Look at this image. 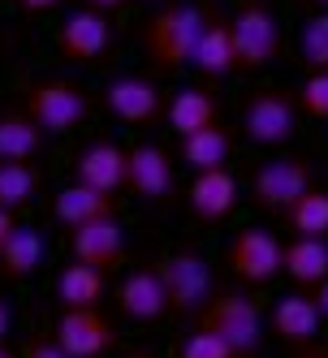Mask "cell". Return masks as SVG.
Segmentation results:
<instances>
[{"mask_svg": "<svg viewBox=\"0 0 328 358\" xmlns=\"http://www.w3.org/2000/svg\"><path fill=\"white\" fill-rule=\"evenodd\" d=\"M204 27H208V13L194 5V0H173V5L156 9L143 31H138V43H143V57L156 65V69H182L194 61V48L204 39Z\"/></svg>", "mask_w": 328, "mask_h": 358, "instance_id": "6da1fadb", "label": "cell"}, {"mask_svg": "<svg viewBox=\"0 0 328 358\" xmlns=\"http://www.w3.org/2000/svg\"><path fill=\"white\" fill-rule=\"evenodd\" d=\"M194 324L204 332H216L224 345H234L238 358H255L264 345V332H268L259 306L242 294H234V289H216L212 302L194 315Z\"/></svg>", "mask_w": 328, "mask_h": 358, "instance_id": "7a4b0ae2", "label": "cell"}, {"mask_svg": "<svg viewBox=\"0 0 328 358\" xmlns=\"http://www.w3.org/2000/svg\"><path fill=\"white\" fill-rule=\"evenodd\" d=\"M164 280V294H169V311L173 315H199L216 294V276L212 264L204 259L199 250L182 246V250H169L151 264Z\"/></svg>", "mask_w": 328, "mask_h": 358, "instance_id": "3957f363", "label": "cell"}, {"mask_svg": "<svg viewBox=\"0 0 328 358\" xmlns=\"http://www.w3.org/2000/svg\"><path fill=\"white\" fill-rule=\"evenodd\" d=\"M22 113H27L43 134H69L87 121L91 99L69 78H35L27 87V99H22Z\"/></svg>", "mask_w": 328, "mask_h": 358, "instance_id": "277c9868", "label": "cell"}, {"mask_svg": "<svg viewBox=\"0 0 328 358\" xmlns=\"http://www.w3.org/2000/svg\"><path fill=\"white\" fill-rule=\"evenodd\" d=\"M229 35H234V57L238 69H268L281 57V22H276L268 0H242L229 17Z\"/></svg>", "mask_w": 328, "mask_h": 358, "instance_id": "5b68a950", "label": "cell"}, {"mask_svg": "<svg viewBox=\"0 0 328 358\" xmlns=\"http://www.w3.org/2000/svg\"><path fill=\"white\" fill-rule=\"evenodd\" d=\"M315 190V177L311 164L302 156H281V160H264L250 177V203L272 216H285L302 194Z\"/></svg>", "mask_w": 328, "mask_h": 358, "instance_id": "8992f818", "label": "cell"}, {"mask_svg": "<svg viewBox=\"0 0 328 358\" xmlns=\"http://www.w3.org/2000/svg\"><path fill=\"white\" fill-rule=\"evenodd\" d=\"M224 264H229V272L238 280H246V285H268L272 276L285 272V246L272 229H259V224L238 229L229 238V246H224Z\"/></svg>", "mask_w": 328, "mask_h": 358, "instance_id": "52a82bcc", "label": "cell"}, {"mask_svg": "<svg viewBox=\"0 0 328 358\" xmlns=\"http://www.w3.org/2000/svg\"><path fill=\"white\" fill-rule=\"evenodd\" d=\"M298 130V95L290 91H255L242 104V134L259 147H281Z\"/></svg>", "mask_w": 328, "mask_h": 358, "instance_id": "ba28073f", "label": "cell"}, {"mask_svg": "<svg viewBox=\"0 0 328 358\" xmlns=\"http://www.w3.org/2000/svg\"><path fill=\"white\" fill-rule=\"evenodd\" d=\"M52 337L69 358H104L117 345V328L99 306H83V311H61L57 315Z\"/></svg>", "mask_w": 328, "mask_h": 358, "instance_id": "9c48e42d", "label": "cell"}, {"mask_svg": "<svg viewBox=\"0 0 328 358\" xmlns=\"http://www.w3.org/2000/svg\"><path fill=\"white\" fill-rule=\"evenodd\" d=\"M113 48V22L99 9H73L57 27V52L73 65H95Z\"/></svg>", "mask_w": 328, "mask_h": 358, "instance_id": "30bf717a", "label": "cell"}, {"mask_svg": "<svg viewBox=\"0 0 328 358\" xmlns=\"http://www.w3.org/2000/svg\"><path fill=\"white\" fill-rule=\"evenodd\" d=\"M104 108L121 121V125H151L164 113V95L151 78H138V73H117V78L104 87Z\"/></svg>", "mask_w": 328, "mask_h": 358, "instance_id": "8fae6325", "label": "cell"}, {"mask_svg": "<svg viewBox=\"0 0 328 358\" xmlns=\"http://www.w3.org/2000/svg\"><path fill=\"white\" fill-rule=\"evenodd\" d=\"M125 190L138 194L143 203H160L173 194V156L160 143H134L130 169H125Z\"/></svg>", "mask_w": 328, "mask_h": 358, "instance_id": "7c38bea8", "label": "cell"}, {"mask_svg": "<svg viewBox=\"0 0 328 358\" xmlns=\"http://www.w3.org/2000/svg\"><path fill=\"white\" fill-rule=\"evenodd\" d=\"M69 246H73V259L95 268V272H113L121 259H125V229L117 216H104V220H91L83 229L69 234Z\"/></svg>", "mask_w": 328, "mask_h": 358, "instance_id": "4fadbf2b", "label": "cell"}, {"mask_svg": "<svg viewBox=\"0 0 328 358\" xmlns=\"http://www.w3.org/2000/svg\"><path fill=\"white\" fill-rule=\"evenodd\" d=\"M125 169H130V147H117L113 138H95L91 147H83L78 164H73V173H78L73 182L117 194V190H125Z\"/></svg>", "mask_w": 328, "mask_h": 358, "instance_id": "5bb4252c", "label": "cell"}, {"mask_svg": "<svg viewBox=\"0 0 328 358\" xmlns=\"http://www.w3.org/2000/svg\"><path fill=\"white\" fill-rule=\"evenodd\" d=\"M186 208L194 212V220L204 224H220L238 208V177L229 169H212V173H194V182L186 190Z\"/></svg>", "mask_w": 328, "mask_h": 358, "instance_id": "9a60e30c", "label": "cell"}, {"mask_svg": "<svg viewBox=\"0 0 328 358\" xmlns=\"http://www.w3.org/2000/svg\"><path fill=\"white\" fill-rule=\"evenodd\" d=\"M117 311L125 320H138V324H151V320L169 315V294H164L160 272L156 268H134L117 285Z\"/></svg>", "mask_w": 328, "mask_h": 358, "instance_id": "2e32d148", "label": "cell"}, {"mask_svg": "<svg viewBox=\"0 0 328 358\" xmlns=\"http://www.w3.org/2000/svg\"><path fill=\"white\" fill-rule=\"evenodd\" d=\"M320 324H324V315H320V306H315L311 294H285V298H276L272 311H268V332L276 341H285V345L315 341Z\"/></svg>", "mask_w": 328, "mask_h": 358, "instance_id": "e0dca14e", "label": "cell"}, {"mask_svg": "<svg viewBox=\"0 0 328 358\" xmlns=\"http://www.w3.org/2000/svg\"><path fill=\"white\" fill-rule=\"evenodd\" d=\"M52 216L73 234V229H83V224H91V220L117 216V194L91 190V186H83V182H69V186H61L57 199H52Z\"/></svg>", "mask_w": 328, "mask_h": 358, "instance_id": "ac0fdd59", "label": "cell"}, {"mask_svg": "<svg viewBox=\"0 0 328 358\" xmlns=\"http://www.w3.org/2000/svg\"><path fill=\"white\" fill-rule=\"evenodd\" d=\"M164 121H169V130L173 134H199V130H212V125H220V104H216V95L208 87H186L178 91L164 104Z\"/></svg>", "mask_w": 328, "mask_h": 358, "instance_id": "d6986e66", "label": "cell"}, {"mask_svg": "<svg viewBox=\"0 0 328 358\" xmlns=\"http://www.w3.org/2000/svg\"><path fill=\"white\" fill-rule=\"evenodd\" d=\"M48 255V242L35 224H17L9 242L0 246V280H9V285H17V280H31L43 264Z\"/></svg>", "mask_w": 328, "mask_h": 358, "instance_id": "ffe728a7", "label": "cell"}, {"mask_svg": "<svg viewBox=\"0 0 328 358\" xmlns=\"http://www.w3.org/2000/svg\"><path fill=\"white\" fill-rule=\"evenodd\" d=\"M204 78H229L238 69V57H234V35H229V22L224 17H208L204 27V39L194 48V61H190Z\"/></svg>", "mask_w": 328, "mask_h": 358, "instance_id": "44dd1931", "label": "cell"}, {"mask_svg": "<svg viewBox=\"0 0 328 358\" xmlns=\"http://www.w3.org/2000/svg\"><path fill=\"white\" fill-rule=\"evenodd\" d=\"M43 143H48V134L22 108H5V113H0V160L31 164L43 151Z\"/></svg>", "mask_w": 328, "mask_h": 358, "instance_id": "7402d4cb", "label": "cell"}, {"mask_svg": "<svg viewBox=\"0 0 328 358\" xmlns=\"http://www.w3.org/2000/svg\"><path fill=\"white\" fill-rule=\"evenodd\" d=\"M104 298V272H95L87 264H65L57 276V302L61 311H83V306H99Z\"/></svg>", "mask_w": 328, "mask_h": 358, "instance_id": "603a6c76", "label": "cell"}, {"mask_svg": "<svg viewBox=\"0 0 328 358\" xmlns=\"http://www.w3.org/2000/svg\"><path fill=\"white\" fill-rule=\"evenodd\" d=\"M229 151H234V138L224 125H212V130H199L190 138H182V160L194 169V173H212V169H229Z\"/></svg>", "mask_w": 328, "mask_h": 358, "instance_id": "cb8c5ba5", "label": "cell"}, {"mask_svg": "<svg viewBox=\"0 0 328 358\" xmlns=\"http://www.w3.org/2000/svg\"><path fill=\"white\" fill-rule=\"evenodd\" d=\"M285 272L298 285H324L328 280V242L320 238H294L285 242Z\"/></svg>", "mask_w": 328, "mask_h": 358, "instance_id": "d4e9b609", "label": "cell"}, {"mask_svg": "<svg viewBox=\"0 0 328 358\" xmlns=\"http://www.w3.org/2000/svg\"><path fill=\"white\" fill-rule=\"evenodd\" d=\"M43 177L35 164H17V160H0V212H22L27 203L39 194Z\"/></svg>", "mask_w": 328, "mask_h": 358, "instance_id": "484cf974", "label": "cell"}, {"mask_svg": "<svg viewBox=\"0 0 328 358\" xmlns=\"http://www.w3.org/2000/svg\"><path fill=\"white\" fill-rule=\"evenodd\" d=\"M285 220L294 229V238H320V242H328V190L302 194L294 208L285 212Z\"/></svg>", "mask_w": 328, "mask_h": 358, "instance_id": "4316f807", "label": "cell"}, {"mask_svg": "<svg viewBox=\"0 0 328 358\" xmlns=\"http://www.w3.org/2000/svg\"><path fill=\"white\" fill-rule=\"evenodd\" d=\"M298 57L311 73H324L328 69V9L324 13H311L298 31Z\"/></svg>", "mask_w": 328, "mask_h": 358, "instance_id": "83f0119b", "label": "cell"}, {"mask_svg": "<svg viewBox=\"0 0 328 358\" xmlns=\"http://www.w3.org/2000/svg\"><path fill=\"white\" fill-rule=\"evenodd\" d=\"M298 113H307L315 121H328V69L307 73V83L298 87Z\"/></svg>", "mask_w": 328, "mask_h": 358, "instance_id": "f1b7e54d", "label": "cell"}, {"mask_svg": "<svg viewBox=\"0 0 328 358\" xmlns=\"http://www.w3.org/2000/svg\"><path fill=\"white\" fill-rule=\"evenodd\" d=\"M178 358H238V354H234V345H224V341L216 337V332H204V328H194L190 337L182 341Z\"/></svg>", "mask_w": 328, "mask_h": 358, "instance_id": "f546056e", "label": "cell"}, {"mask_svg": "<svg viewBox=\"0 0 328 358\" xmlns=\"http://www.w3.org/2000/svg\"><path fill=\"white\" fill-rule=\"evenodd\" d=\"M17 358H69V354L57 345V337H31V341H22Z\"/></svg>", "mask_w": 328, "mask_h": 358, "instance_id": "4dcf8cb0", "label": "cell"}, {"mask_svg": "<svg viewBox=\"0 0 328 358\" xmlns=\"http://www.w3.org/2000/svg\"><path fill=\"white\" fill-rule=\"evenodd\" d=\"M9 332H13V311H9V302L0 298V345H9Z\"/></svg>", "mask_w": 328, "mask_h": 358, "instance_id": "1f68e13d", "label": "cell"}, {"mask_svg": "<svg viewBox=\"0 0 328 358\" xmlns=\"http://www.w3.org/2000/svg\"><path fill=\"white\" fill-rule=\"evenodd\" d=\"M22 5V13H48V9H57L61 0H17Z\"/></svg>", "mask_w": 328, "mask_h": 358, "instance_id": "d6a6232c", "label": "cell"}, {"mask_svg": "<svg viewBox=\"0 0 328 358\" xmlns=\"http://www.w3.org/2000/svg\"><path fill=\"white\" fill-rule=\"evenodd\" d=\"M13 229H17V216H13V212H0V246L9 242V234H13Z\"/></svg>", "mask_w": 328, "mask_h": 358, "instance_id": "836d02e7", "label": "cell"}, {"mask_svg": "<svg viewBox=\"0 0 328 358\" xmlns=\"http://www.w3.org/2000/svg\"><path fill=\"white\" fill-rule=\"evenodd\" d=\"M315 306H320V315H324V324H328V280H324V285H315Z\"/></svg>", "mask_w": 328, "mask_h": 358, "instance_id": "e575fe53", "label": "cell"}, {"mask_svg": "<svg viewBox=\"0 0 328 358\" xmlns=\"http://www.w3.org/2000/svg\"><path fill=\"white\" fill-rule=\"evenodd\" d=\"M121 5H125V0H87V9H99V13H113Z\"/></svg>", "mask_w": 328, "mask_h": 358, "instance_id": "d590c367", "label": "cell"}, {"mask_svg": "<svg viewBox=\"0 0 328 358\" xmlns=\"http://www.w3.org/2000/svg\"><path fill=\"white\" fill-rule=\"evenodd\" d=\"M302 5H307V9H315V13H324V9H328V0H302Z\"/></svg>", "mask_w": 328, "mask_h": 358, "instance_id": "8d00e7d4", "label": "cell"}, {"mask_svg": "<svg viewBox=\"0 0 328 358\" xmlns=\"http://www.w3.org/2000/svg\"><path fill=\"white\" fill-rule=\"evenodd\" d=\"M0 358H17V350H9V345H0Z\"/></svg>", "mask_w": 328, "mask_h": 358, "instance_id": "74e56055", "label": "cell"}, {"mask_svg": "<svg viewBox=\"0 0 328 358\" xmlns=\"http://www.w3.org/2000/svg\"><path fill=\"white\" fill-rule=\"evenodd\" d=\"M121 358H156V354H143V350H134V354H121Z\"/></svg>", "mask_w": 328, "mask_h": 358, "instance_id": "f35d334b", "label": "cell"}, {"mask_svg": "<svg viewBox=\"0 0 328 358\" xmlns=\"http://www.w3.org/2000/svg\"><path fill=\"white\" fill-rule=\"evenodd\" d=\"M298 358H328V354H320V350H311V354H298Z\"/></svg>", "mask_w": 328, "mask_h": 358, "instance_id": "ab89813d", "label": "cell"}]
</instances>
